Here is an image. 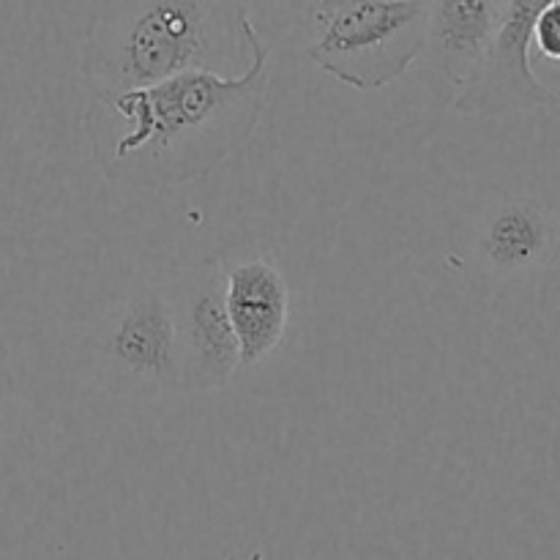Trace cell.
<instances>
[{
	"label": "cell",
	"instance_id": "obj_3",
	"mask_svg": "<svg viewBox=\"0 0 560 560\" xmlns=\"http://www.w3.org/2000/svg\"><path fill=\"white\" fill-rule=\"evenodd\" d=\"M427 16V0H353L317 27L306 55L334 80L377 91L419 63Z\"/></svg>",
	"mask_w": 560,
	"mask_h": 560
},
{
	"label": "cell",
	"instance_id": "obj_9",
	"mask_svg": "<svg viewBox=\"0 0 560 560\" xmlns=\"http://www.w3.org/2000/svg\"><path fill=\"white\" fill-rule=\"evenodd\" d=\"M224 299L241 350V370H257L277 353L290 326V284L282 268L262 255L224 262Z\"/></svg>",
	"mask_w": 560,
	"mask_h": 560
},
{
	"label": "cell",
	"instance_id": "obj_1",
	"mask_svg": "<svg viewBox=\"0 0 560 560\" xmlns=\"http://www.w3.org/2000/svg\"><path fill=\"white\" fill-rule=\"evenodd\" d=\"M271 55L260 36L238 74L191 69L129 91L93 93L85 131L104 178L167 189L228 164L260 124Z\"/></svg>",
	"mask_w": 560,
	"mask_h": 560
},
{
	"label": "cell",
	"instance_id": "obj_8",
	"mask_svg": "<svg viewBox=\"0 0 560 560\" xmlns=\"http://www.w3.org/2000/svg\"><path fill=\"white\" fill-rule=\"evenodd\" d=\"M560 252L556 213L530 197H503L481 211L470 235V260L485 277L512 282L541 273Z\"/></svg>",
	"mask_w": 560,
	"mask_h": 560
},
{
	"label": "cell",
	"instance_id": "obj_14",
	"mask_svg": "<svg viewBox=\"0 0 560 560\" xmlns=\"http://www.w3.org/2000/svg\"><path fill=\"white\" fill-rule=\"evenodd\" d=\"M252 3H255V0H252ZM284 3H288V5H290V3H293V0H284Z\"/></svg>",
	"mask_w": 560,
	"mask_h": 560
},
{
	"label": "cell",
	"instance_id": "obj_6",
	"mask_svg": "<svg viewBox=\"0 0 560 560\" xmlns=\"http://www.w3.org/2000/svg\"><path fill=\"white\" fill-rule=\"evenodd\" d=\"M552 0H509L492 47L476 80L452 104L470 118H501L512 113L558 109V93L530 66L534 25Z\"/></svg>",
	"mask_w": 560,
	"mask_h": 560
},
{
	"label": "cell",
	"instance_id": "obj_10",
	"mask_svg": "<svg viewBox=\"0 0 560 560\" xmlns=\"http://www.w3.org/2000/svg\"><path fill=\"white\" fill-rule=\"evenodd\" d=\"M22 441V402L9 370H0V479L11 474Z\"/></svg>",
	"mask_w": 560,
	"mask_h": 560
},
{
	"label": "cell",
	"instance_id": "obj_5",
	"mask_svg": "<svg viewBox=\"0 0 560 560\" xmlns=\"http://www.w3.org/2000/svg\"><path fill=\"white\" fill-rule=\"evenodd\" d=\"M164 290L175 317L184 392L211 394L228 388L241 372V350L224 299V260L206 257Z\"/></svg>",
	"mask_w": 560,
	"mask_h": 560
},
{
	"label": "cell",
	"instance_id": "obj_2",
	"mask_svg": "<svg viewBox=\"0 0 560 560\" xmlns=\"http://www.w3.org/2000/svg\"><path fill=\"white\" fill-rule=\"evenodd\" d=\"M257 38L252 0H104L80 47V74L93 93L191 69L238 74Z\"/></svg>",
	"mask_w": 560,
	"mask_h": 560
},
{
	"label": "cell",
	"instance_id": "obj_12",
	"mask_svg": "<svg viewBox=\"0 0 560 560\" xmlns=\"http://www.w3.org/2000/svg\"><path fill=\"white\" fill-rule=\"evenodd\" d=\"M545 60L560 63V0H552L534 25V44Z\"/></svg>",
	"mask_w": 560,
	"mask_h": 560
},
{
	"label": "cell",
	"instance_id": "obj_4",
	"mask_svg": "<svg viewBox=\"0 0 560 560\" xmlns=\"http://www.w3.org/2000/svg\"><path fill=\"white\" fill-rule=\"evenodd\" d=\"M88 366L113 397L148 399L184 392L167 290L142 284L104 312L88 337Z\"/></svg>",
	"mask_w": 560,
	"mask_h": 560
},
{
	"label": "cell",
	"instance_id": "obj_11",
	"mask_svg": "<svg viewBox=\"0 0 560 560\" xmlns=\"http://www.w3.org/2000/svg\"><path fill=\"white\" fill-rule=\"evenodd\" d=\"M353 0H293L290 3V16H293V27L299 33H304V42H310L315 36L317 27L334 16L337 11H342L345 5H350Z\"/></svg>",
	"mask_w": 560,
	"mask_h": 560
},
{
	"label": "cell",
	"instance_id": "obj_13",
	"mask_svg": "<svg viewBox=\"0 0 560 560\" xmlns=\"http://www.w3.org/2000/svg\"><path fill=\"white\" fill-rule=\"evenodd\" d=\"M5 366V348H3V339H0V370Z\"/></svg>",
	"mask_w": 560,
	"mask_h": 560
},
{
	"label": "cell",
	"instance_id": "obj_7",
	"mask_svg": "<svg viewBox=\"0 0 560 560\" xmlns=\"http://www.w3.org/2000/svg\"><path fill=\"white\" fill-rule=\"evenodd\" d=\"M509 0H427L421 80L443 104L457 102L476 80Z\"/></svg>",
	"mask_w": 560,
	"mask_h": 560
}]
</instances>
